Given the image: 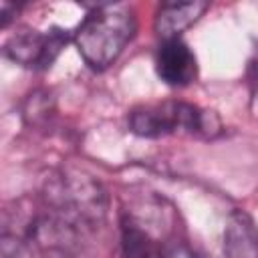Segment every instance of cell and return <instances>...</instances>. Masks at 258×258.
<instances>
[{
	"label": "cell",
	"instance_id": "obj_1",
	"mask_svg": "<svg viewBox=\"0 0 258 258\" xmlns=\"http://www.w3.org/2000/svg\"><path fill=\"white\" fill-rule=\"evenodd\" d=\"M137 30L129 4H97L75 30V46L93 71L111 67Z\"/></svg>",
	"mask_w": 258,
	"mask_h": 258
},
{
	"label": "cell",
	"instance_id": "obj_2",
	"mask_svg": "<svg viewBox=\"0 0 258 258\" xmlns=\"http://www.w3.org/2000/svg\"><path fill=\"white\" fill-rule=\"evenodd\" d=\"M129 129L139 137H163L175 131L212 137L220 131V123L212 111H204L191 103L165 101L155 105H141L129 113Z\"/></svg>",
	"mask_w": 258,
	"mask_h": 258
},
{
	"label": "cell",
	"instance_id": "obj_3",
	"mask_svg": "<svg viewBox=\"0 0 258 258\" xmlns=\"http://www.w3.org/2000/svg\"><path fill=\"white\" fill-rule=\"evenodd\" d=\"M67 42V34L58 28L40 32V30H22L10 36L4 46V52L14 62L28 69H46L58 56L60 48Z\"/></svg>",
	"mask_w": 258,
	"mask_h": 258
},
{
	"label": "cell",
	"instance_id": "obj_4",
	"mask_svg": "<svg viewBox=\"0 0 258 258\" xmlns=\"http://www.w3.org/2000/svg\"><path fill=\"white\" fill-rule=\"evenodd\" d=\"M157 77L169 87H187L198 77V60L194 50L181 38L163 40L155 54Z\"/></svg>",
	"mask_w": 258,
	"mask_h": 258
},
{
	"label": "cell",
	"instance_id": "obj_5",
	"mask_svg": "<svg viewBox=\"0 0 258 258\" xmlns=\"http://www.w3.org/2000/svg\"><path fill=\"white\" fill-rule=\"evenodd\" d=\"M224 258H258V226L244 210H232L226 220Z\"/></svg>",
	"mask_w": 258,
	"mask_h": 258
},
{
	"label": "cell",
	"instance_id": "obj_6",
	"mask_svg": "<svg viewBox=\"0 0 258 258\" xmlns=\"http://www.w3.org/2000/svg\"><path fill=\"white\" fill-rule=\"evenodd\" d=\"M208 8V2H165L155 12V32L159 38H179V34L189 28Z\"/></svg>",
	"mask_w": 258,
	"mask_h": 258
},
{
	"label": "cell",
	"instance_id": "obj_7",
	"mask_svg": "<svg viewBox=\"0 0 258 258\" xmlns=\"http://www.w3.org/2000/svg\"><path fill=\"white\" fill-rule=\"evenodd\" d=\"M121 252L123 258H165L163 242L133 218L121 224Z\"/></svg>",
	"mask_w": 258,
	"mask_h": 258
},
{
	"label": "cell",
	"instance_id": "obj_8",
	"mask_svg": "<svg viewBox=\"0 0 258 258\" xmlns=\"http://www.w3.org/2000/svg\"><path fill=\"white\" fill-rule=\"evenodd\" d=\"M2 254L4 258H28V252L24 248V244L20 240H8L4 238V246H2Z\"/></svg>",
	"mask_w": 258,
	"mask_h": 258
}]
</instances>
